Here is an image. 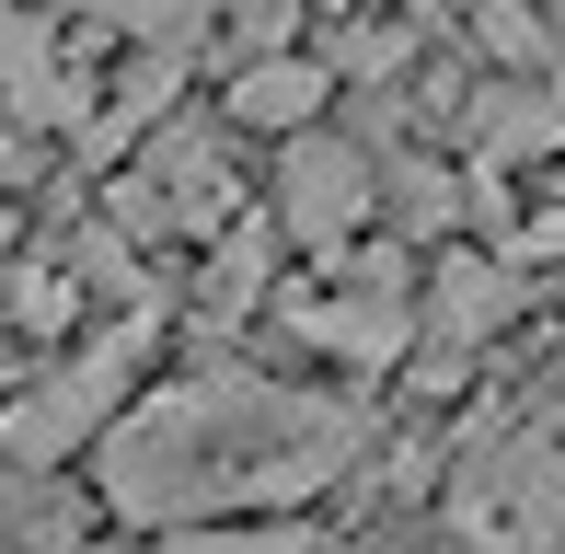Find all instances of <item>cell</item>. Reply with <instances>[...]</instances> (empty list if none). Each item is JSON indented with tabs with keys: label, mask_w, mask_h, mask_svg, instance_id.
Returning a JSON list of instances; mask_svg holds the SVG:
<instances>
[{
	"label": "cell",
	"mask_w": 565,
	"mask_h": 554,
	"mask_svg": "<svg viewBox=\"0 0 565 554\" xmlns=\"http://www.w3.org/2000/svg\"><path fill=\"white\" fill-rule=\"evenodd\" d=\"M473 35H484V58L520 70V82H543V70H554V23L531 12V0H473Z\"/></svg>",
	"instance_id": "cell-16"
},
{
	"label": "cell",
	"mask_w": 565,
	"mask_h": 554,
	"mask_svg": "<svg viewBox=\"0 0 565 554\" xmlns=\"http://www.w3.org/2000/svg\"><path fill=\"white\" fill-rule=\"evenodd\" d=\"M277 323H289L300 347H323L335 370H393L404 347H416V255L404 243H347L335 255V289L323 300H277Z\"/></svg>",
	"instance_id": "cell-5"
},
{
	"label": "cell",
	"mask_w": 565,
	"mask_h": 554,
	"mask_svg": "<svg viewBox=\"0 0 565 554\" xmlns=\"http://www.w3.org/2000/svg\"><path fill=\"white\" fill-rule=\"evenodd\" d=\"M70 554H162V543H127V532H82Z\"/></svg>",
	"instance_id": "cell-19"
},
{
	"label": "cell",
	"mask_w": 565,
	"mask_h": 554,
	"mask_svg": "<svg viewBox=\"0 0 565 554\" xmlns=\"http://www.w3.org/2000/svg\"><path fill=\"white\" fill-rule=\"evenodd\" d=\"M266 255H277V232H266V220H231V232H220V255H209V277H196V312H209V323L266 312Z\"/></svg>",
	"instance_id": "cell-14"
},
{
	"label": "cell",
	"mask_w": 565,
	"mask_h": 554,
	"mask_svg": "<svg viewBox=\"0 0 565 554\" xmlns=\"http://www.w3.org/2000/svg\"><path fill=\"white\" fill-rule=\"evenodd\" d=\"M416 12H461V0H416Z\"/></svg>",
	"instance_id": "cell-21"
},
{
	"label": "cell",
	"mask_w": 565,
	"mask_h": 554,
	"mask_svg": "<svg viewBox=\"0 0 565 554\" xmlns=\"http://www.w3.org/2000/svg\"><path fill=\"white\" fill-rule=\"evenodd\" d=\"M185 70H196V58H127V70H116V93L82 116V162L105 173V162H127L150 128H173V93H185Z\"/></svg>",
	"instance_id": "cell-11"
},
{
	"label": "cell",
	"mask_w": 565,
	"mask_h": 554,
	"mask_svg": "<svg viewBox=\"0 0 565 554\" xmlns=\"http://www.w3.org/2000/svg\"><path fill=\"white\" fill-rule=\"evenodd\" d=\"M139 359H150V312H116L105 335L82 347V359L35 370V382L0 405V473H58V462H82V450L127 416V382H139Z\"/></svg>",
	"instance_id": "cell-3"
},
{
	"label": "cell",
	"mask_w": 565,
	"mask_h": 554,
	"mask_svg": "<svg viewBox=\"0 0 565 554\" xmlns=\"http://www.w3.org/2000/svg\"><path fill=\"white\" fill-rule=\"evenodd\" d=\"M439 509L461 554H565V427L473 416L439 473Z\"/></svg>",
	"instance_id": "cell-2"
},
{
	"label": "cell",
	"mask_w": 565,
	"mask_h": 554,
	"mask_svg": "<svg viewBox=\"0 0 565 554\" xmlns=\"http://www.w3.org/2000/svg\"><path fill=\"white\" fill-rule=\"evenodd\" d=\"M12 185H23V139L0 128V196H12Z\"/></svg>",
	"instance_id": "cell-20"
},
{
	"label": "cell",
	"mask_w": 565,
	"mask_h": 554,
	"mask_svg": "<svg viewBox=\"0 0 565 554\" xmlns=\"http://www.w3.org/2000/svg\"><path fill=\"white\" fill-rule=\"evenodd\" d=\"M105 35H127L139 58H196V46H220V0H82Z\"/></svg>",
	"instance_id": "cell-13"
},
{
	"label": "cell",
	"mask_w": 565,
	"mask_h": 554,
	"mask_svg": "<svg viewBox=\"0 0 565 554\" xmlns=\"http://www.w3.org/2000/svg\"><path fill=\"white\" fill-rule=\"evenodd\" d=\"M370 450V405L358 393H300L243 359H209L127 405L93 439V497L127 532H196V520H300Z\"/></svg>",
	"instance_id": "cell-1"
},
{
	"label": "cell",
	"mask_w": 565,
	"mask_h": 554,
	"mask_svg": "<svg viewBox=\"0 0 565 554\" xmlns=\"http://www.w3.org/2000/svg\"><path fill=\"white\" fill-rule=\"evenodd\" d=\"M370 173H381L404 232H473V173L427 162V150H370Z\"/></svg>",
	"instance_id": "cell-12"
},
{
	"label": "cell",
	"mask_w": 565,
	"mask_h": 554,
	"mask_svg": "<svg viewBox=\"0 0 565 554\" xmlns=\"http://www.w3.org/2000/svg\"><path fill=\"white\" fill-rule=\"evenodd\" d=\"M0 312H12V335H58V323L82 312V289H70V266H58V255H35V266H12Z\"/></svg>",
	"instance_id": "cell-17"
},
{
	"label": "cell",
	"mask_w": 565,
	"mask_h": 554,
	"mask_svg": "<svg viewBox=\"0 0 565 554\" xmlns=\"http://www.w3.org/2000/svg\"><path fill=\"white\" fill-rule=\"evenodd\" d=\"M554 12H565V0H554Z\"/></svg>",
	"instance_id": "cell-23"
},
{
	"label": "cell",
	"mask_w": 565,
	"mask_h": 554,
	"mask_svg": "<svg viewBox=\"0 0 565 554\" xmlns=\"http://www.w3.org/2000/svg\"><path fill=\"white\" fill-rule=\"evenodd\" d=\"M105 209H116L127 243H220L231 220H243V162H231L220 128L173 116V128H150V139L116 162Z\"/></svg>",
	"instance_id": "cell-4"
},
{
	"label": "cell",
	"mask_w": 565,
	"mask_h": 554,
	"mask_svg": "<svg viewBox=\"0 0 565 554\" xmlns=\"http://www.w3.org/2000/svg\"><path fill=\"white\" fill-rule=\"evenodd\" d=\"M554 359H565V335H554Z\"/></svg>",
	"instance_id": "cell-22"
},
{
	"label": "cell",
	"mask_w": 565,
	"mask_h": 554,
	"mask_svg": "<svg viewBox=\"0 0 565 554\" xmlns=\"http://www.w3.org/2000/svg\"><path fill=\"white\" fill-rule=\"evenodd\" d=\"M508 312H520V266L508 255H439V277H416V393H461L473 382V359L508 335Z\"/></svg>",
	"instance_id": "cell-6"
},
{
	"label": "cell",
	"mask_w": 565,
	"mask_h": 554,
	"mask_svg": "<svg viewBox=\"0 0 565 554\" xmlns=\"http://www.w3.org/2000/svg\"><path fill=\"white\" fill-rule=\"evenodd\" d=\"M461 139H473V162H531V150H565V58L543 82H461Z\"/></svg>",
	"instance_id": "cell-9"
},
{
	"label": "cell",
	"mask_w": 565,
	"mask_h": 554,
	"mask_svg": "<svg viewBox=\"0 0 565 554\" xmlns=\"http://www.w3.org/2000/svg\"><path fill=\"white\" fill-rule=\"evenodd\" d=\"M370 209H381V173H370V150H358V139L312 128V139L277 150V185H266V232H277V243H300V255L335 266L347 243L370 232Z\"/></svg>",
	"instance_id": "cell-7"
},
{
	"label": "cell",
	"mask_w": 565,
	"mask_h": 554,
	"mask_svg": "<svg viewBox=\"0 0 565 554\" xmlns=\"http://www.w3.org/2000/svg\"><path fill=\"white\" fill-rule=\"evenodd\" d=\"M220 105H231V128L312 139V128H323V105H335V70H323V58H300V46H289V58H243Z\"/></svg>",
	"instance_id": "cell-10"
},
{
	"label": "cell",
	"mask_w": 565,
	"mask_h": 554,
	"mask_svg": "<svg viewBox=\"0 0 565 554\" xmlns=\"http://www.w3.org/2000/svg\"><path fill=\"white\" fill-rule=\"evenodd\" d=\"M162 554H335L312 532V520H196V532H173Z\"/></svg>",
	"instance_id": "cell-15"
},
{
	"label": "cell",
	"mask_w": 565,
	"mask_h": 554,
	"mask_svg": "<svg viewBox=\"0 0 565 554\" xmlns=\"http://www.w3.org/2000/svg\"><path fill=\"white\" fill-rule=\"evenodd\" d=\"M0 116H12V139H82L93 116V58L35 0H0Z\"/></svg>",
	"instance_id": "cell-8"
},
{
	"label": "cell",
	"mask_w": 565,
	"mask_h": 554,
	"mask_svg": "<svg viewBox=\"0 0 565 554\" xmlns=\"http://www.w3.org/2000/svg\"><path fill=\"white\" fill-rule=\"evenodd\" d=\"M0 554H12V543H0Z\"/></svg>",
	"instance_id": "cell-25"
},
{
	"label": "cell",
	"mask_w": 565,
	"mask_h": 554,
	"mask_svg": "<svg viewBox=\"0 0 565 554\" xmlns=\"http://www.w3.org/2000/svg\"><path fill=\"white\" fill-rule=\"evenodd\" d=\"M335 12H347V0H335Z\"/></svg>",
	"instance_id": "cell-24"
},
{
	"label": "cell",
	"mask_w": 565,
	"mask_h": 554,
	"mask_svg": "<svg viewBox=\"0 0 565 554\" xmlns=\"http://www.w3.org/2000/svg\"><path fill=\"white\" fill-rule=\"evenodd\" d=\"M243 58H289V35H300V0H231V23H220Z\"/></svg>",
	"instance_id": "cell-18"
}]
</instances>
